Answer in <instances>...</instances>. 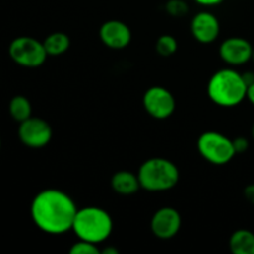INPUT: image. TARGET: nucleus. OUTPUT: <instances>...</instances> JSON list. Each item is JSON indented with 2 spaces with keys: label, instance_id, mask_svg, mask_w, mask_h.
I'll list each match as a JSON object with an SVG mask.
<instances>
[{
  "label": "nucleus",
  "instance_id": "14",
  "mask_svg": "<svg viewBox=\"0 0 254 254\" xmlns=\"http://www.w3.org/2000/svg\"><path fill=\"white\" fill-rule=\"evenodd\" d=\"M230 250L233 254H254V233L237 230L230 237Z\"/></svg>",
  "mask_w": 254,
  "mask_h": 254
},
{
  "label": "nucleus",
  "instance_id": "24",
  "mask_svg": "<svg viewBox=\"0 0 254 254\" xmlns=\"http://www.w3.org/2000/svg\"><path fill=\"white\" fill-rule=\"evenodd\" d=\"M246 98L248 99V101L251 102V103L254 106V83L251 84V86H248L247 88V97Z\"/></svg>",
  "mask_w": 254,
  "mask_h": 254
},
{
  "label": "nucleus",
  "instance_id": "3",
  "mask_svg": "<svg viewBox=\"0 0 254 254\" xmlns=\"http://www.w3.org/2000/svg\"><path fill=\"white\" fill-rule=\"evenodd\" d=\"M72 231L78 240L99 245L109 238L113 231V220L106 210L97 206L78 208Z\"/></svg>",
  "mask_w": 254,
  "mask_h": 254
},
{
  "label": "nucleus",
  "instance_id": "15",
  "mask_svg": "<svg viewBox=\"0 0 254 254\" xmlns=\"http://www.w3.org/2000/svg\"><path fill=\"white\" fill-rule=\"evenodd\" d=\"M69 37L64 32H52L44 40V46L49 56H61L69 49Z\"/></svg>",
  "mask_w": 254,
  "mask_h": 254
},
{
  "label": "nucleus",
  "instance_id": "25",
  "mask_svg": "<svg viewBox=\"0 0 254 254\" xmlns=\"http://www.w3.org/2000/svg\"><path fill=\"white\" fill-rule=\"evenodd\" d=\"M102 254H119V251L114 247H108L104 248L103 251H101Z\"/></svg>",
  "mask_w": 254,
  "mask_h": 254
},
{
  "label": "nucleus",
  "instance_id": "18",
  "mask_svg": "<svg viewBox=\"0 0 254 254\" xmlns=\"http://www.w3.org/2000/svg\"><path fill=\"white\" fill-rule=\"evenodd\" d=\"M69 253L71 254H99L101 250L98 248V245L88 242V241L78 240L74 242L69 248Z\"/></svg>",
  "mask_w": 254,
  "mask_h": 254
},
{
  "label": "nucleus",
  "instance_id": "17",
  "mask_svg": "<svg viewBox=\"0 0 254 254\" xmlns=\"http://www.w3.org/2000/svg\"><path fill=\"white\" fill-rule=\"evenodd\" d=\"M155 50L160 56L170 57L178 50V41L171 35H161L155 44Z\"/></svg>",
  "mask_w": 254,
  "mask_h": 254
},
{
  "label": "nucleus",
  "instance_id": "1",
  "mask_svg": "<svg viewBox=\"0 0 254 254\" xmlns=\"http://www.w3.org/2000/svg\"><path fill=\"white\" fill-rule=\"evenodd\" d=\"M77 210L68 193L57 189H46L34 197L30 215L39 230L57 236L72 231Z\"/></svg>",
  "mask_w": 254,
  "mask_h": 254
},
{
  "label": "nucleus",
  "instance_id": "10",
  "mask_svg": "<svg viewBox=\"0 0 254 254\" xmlns=\"http://www.w3.org/2000/svg\"><path fill=\"white\" fill-rule=\"evenodd\" d=\"M253 46L243 37H228L221 44L220 56L223 62L231 66H241L252 60Z\"/></svg>",
  "mask_w": 254,
  "mask_h": 254
},
{
  "label": "nucleus",
  "instance_id": "6",
  "mask_svg": "<svg viewBox=\"0 0 254 254\" xmlns=\"http://www.w3.org/2000/svg\"><path fill=\"white\" fill-rule=\"evenodd\" d=\"M9 56L12 61L25 68H37L47 59L44 42L30 36H19L9 46Z\"/></svg>",
  "mask_w": 254,
  "mask_h": 254
},
{
  "label": "nucleus",
  "instance_id": "11",
  "mask_svg": "<svg viewBox=\"0 0 254 254\" xmlns=\"http://www.w3.org/2000/svg\"><path fill=\"white\" fill-rule=\"evenodd\" d=\"M220 21L210 11L197 12L191 20V34L200 44H212L220 35Z\"/></svg>",
  "mask_w": 254,
  "mask_h": 254
},
{
  "label": "nucleus",
  "instance_id": "4",
  "mask_svg": "<svg viewBox=\"0 0 254 254\" xmlns=\"http://www.w3.org/2000/svg\"><path fill=\"white\" fill-rule=\"evenodd\" d=\"M136 175L141 189L150 192H163L178 185L180 171L168 159L151 158L141 164Z\"/></svg>",
  "mask_w": 254,
  "mask_h": 254
},
{
  "label": "nucleus",
  "instance_id": "5",
  "mask_svg": "<svg viewBox=\"0 0 254 254\" xmlns=\"http://www.w3.org/2000/svg\"><path fill=\"white\" fill-rule=\"evenodd\" d=\"M197 150L200 155L213 165H226L237 154L232 139L218 131H205L197 139Z\"/></svg>",
  "mask_w": 254,
  "mask_h": 254
},
{
  "label": "nucleus",
  "instance_id": "28",
  "mask_svg": "<svg viewBox=\"0 0 254 254\" xmlns=\"http://www.w3.org/2000/svg\"><path fill=\"white\" fill-rule=\"evenodd\" d=\"M0 148H1V139H0Z\"/></svg>",
  "mask_w": 254,
  "mask_h": 254
},
{
  "label": "nucleus",
  "instance_id": "22",
  "mask_svg": "<svg viewBox=\"0 0 254 254\" xmlns=\"http://www.w3.org/2000/svg\"><path fill=\"white\" fill-rule=\"evenodd\" d=\"M195 1L202 6H215V5H220L223 0H195Z\"/></svg>",
  "mask_w": 254,
  "mask_h": 254
},
{
  "label": "nucleus",
  "instance_id": "12",
  "mask_svg": "<svg viewBox=\"0 0 254 254\" xmlns=\"http://www.w3.org/2000/svg\"><path fill=\"white\" fill-rule=\"evenodd\" d=\"M101 41L108 49L123 50L131 41V31L127 24L119 20H108L99 29Z\"/></svg>",
  "mask_w": 254,
  "mask_h": 254
},
{
  "label": "nucleus",
  "instance_id": "7",
  "mask_svg": "<svg viewBox=\"0 0 254 254\" xmlns=\"http://www.w3.org/2000/svg\"><path fill=\"white\" fill-rule=\"evenodd\" d=\"M143 106L149 116L163 121L173 116L176 108V102L173 93L165 87L153 86L144 93Z\"/></svg>",
  "mask_w": 254,
  "mask_h": 254
},
{
  "label": "nucleus",
  "instance_id": "26",
  "mask_svg": "<svg viewBox=\"0 0 254 254\" xmlns=\"http://www.w3.org/2000/svg\"><path fill=\"white\" fill-rule=\"evenodd\" d=\"M252 135H253V138H254V124H253V128H252Z\"/></svg>",
  "mask_w": 254,
  "mask_h": 254
},
{
  "label": "nucleus",
  "instance_id": "16",
  "mask_svg": "<svg viewBox=\"0 0 254 254\" xmlns=\"http://www.w3.org/2000/svg\"><path fill=\"white\" fill-rule=\"evenodd\" d=\"M9 113L14 121L21 122L26 121L30 117H32V107L29 99L25 96H15L12 97L9 103Z\"/></svg>",
  "mask_w": 254,
  "mask_h": 254
},
{
  "label": "nucleus",
  "instance_id": "23",
  "mask_svg": "<svg viewBox=\"0 0 254 254\" xmlns=\"http://www.w3.org/2000/svg\"><path fill=\"white\" fill-rule=\"evenodd\" d=\"M242 76H243V79H245L246 84H247V87L251 86L252 83H254V73H253V72H251V71L245 72V73H242Z\"/></svg>",
  "mask_w": 254,
  "mask_h": 254
},
{
  "label": "nucleus",
  "instance_id": "19",
  "mask_svg": "<svg viewBox=\"0 0 254 254\" xmlns=\"http://www.w3.org/2000/svg\"><path fill=\"white\" fill-rule=\"evenodd\" d=\"M165 9L173 17H183L189 12V6L184 0H169Z\"/></svg>",
  "mask_w": 254,
  "mask_h": 254
},
{
  "label": "nucleus",
  "instance_id": "27",
  "mask_svg": "<svg viewBox=\"0 0 254 254\" xmlns=\"http://www.w3.org/2000/svg\"><path fill=\"white\" fill-rule=\"evenodd\" d=\"M252 60L254 61V49H253V54H252Z\"/></svg>",
  "mask_w": 254,
  "mask_h": 254
},
{
  "label": "nucleus",
  "instance_id": "13",
  "mask_svg": "<svg viewBox=\"0 0 254 254\" xmlns=\"http://www.w3.org/2000/svg\"><path fill=\"white\" fill-rule=\"evenodd\" d=\"M112 189L116 191L117 193L122 196H130L134 195L136 191L140 188V183H139L138 175H135L131 171L122 170L117 171L111 180Z\"/></svg>",
  "mask_w": 254,
  "mask_h": 254
},
{
  "label": "nucleus",
  "instance_id": "2",
  "mask_svg": "<svg viewBox=\"0 0 254 254\" xmlns=\"http://www.w3.org/2000/svg\"><path fill=\"white\" fill-rule=\"evenodd\" d=\"M247 88L242 73L233 68H222L211 76L207 94L216 106L232 108L245 101Z\"/></svg>",
  "mask_w": 254,
  "mask_h": 254
},
{
  "label": "nucleus",
  "instance_id": "21",
  "mask_svg": "<svg viewBox=\"0 0 254 254\" xmlns=\"http://www.w3.org/2000/svg\"><path fill=\"white\" fill-rule=\"evenodd\" d=\"M245 197L250 203L254 205V184L246 186L245 189Z\"/></svg>",
  "mask_w": 254,
  "mask_h": 254
},
{
  "label": "nucleus",
  "instance_id": "20",
  "mask_svg": "<svg viewBox=\"0 0 254 254\" xmlns=\"http://www.w3.org/2000/svg\"><path fill=\"white\" fill-rule=\"evenodd\" d=\"M233 146H235L236 154H242L248 150V148H250V141L245 136H238V138L233 139Z\"/></svg>",
  "mask_w": 254,
  "mask_h": 254
},
{
  "label": "nucleus",
  "instance_id": "8",
  "mask_svg": "<svg viewBox=\"0 0 254 254\" xmlns=\"http://www.w3.org/2000/svg\"><path fill=\"white\" fill-rule=\"evenodd\" d=\"M20 141L31 149H40L46 146L52 139V128L45 119L30 117L21 122L17 129Z\"/></svg>",
  "mask_w": 254,
  "mask_h": 254
},
{
  "label": "nucleus",
  "instance_id": "9",
  "mask_svg": "<svg viewBox=\"0 0 254 254\" xmlns=\"http://www.w3.org/2000/svg\"><path fill=\"white\" fill-rule=\"evenodd\" d=\"M181 216L174 207H161L151 217L150 228L155 237L170 240L175 237L181 228Z\"/></svg>",
  "mask_w": 254,
  "mask_h": 254
}]
</instances>
